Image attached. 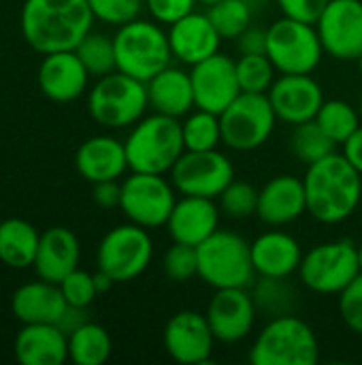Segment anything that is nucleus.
Returning a JSON list of instances; mask_svg holds the SVG:
<instances>
[{"label":"nucleus","instance_id":"nucleus-11","mask_svg":"<svg viewBox=\"0 0 362 365\" xmlns=\"http://www.w3.org/2000/svg\"><path fill=\"white\" fill-rule=\"evenodd\" d=\"M277 115L267 94L241 92L222 113V141L235 152H254L262 148L273 130Z\"/></svg>","mask_w":362,"mask_h":365},{"label":"nucleus","instance_id":"nucleus-51","mask_svg":"<svg viewBox=\"0 0 362 365\" xmlns=\"http://www.w3.org/2000/svg\"><path fill=\"white\" fill-rule=\"evenodd\" d=\"M358 111H361V118H362V94H361V101H358Z\"/></svg>","mask_w":362,"mask_h":365},{"label":"nucleus","instance_id":"nucleus-38","mask_svg":"<svg viewBox=\"0 0 362 365\" xmlns=\"http://www.w3.org/2000/svg\"><path fill=\"white\" fill-rule=\"evenodd\" d=\"M218 205L224 216L235 220H245L258 212V188L245 180H233L224 192L218 197Z\"/></svg>","mask_w":362,"mask_h":365},{"label":"nucleus","instance_id":"nucleus-13","mask_svg":"<svg viewBox=\"0 0 362 365\" xmlns=\"http://www.w3.org/2000/svg\"><path fill=\"white\" fill-rule=\"evenodd\" d=\"M169 178L179 195L218 199L235 180V165L220 150H186L171 169Z\"/></svg>","mask_w":362,"mask_h":365},{"label":"nucleus","instance_id":"nucleus-39","mask_svg":"<svg viewBox=\"0 0 362 365\" xmlns=\"http://www.w3.org/2000/svg\"><path fill=\"white\" fill-rule=\"evenodd\" d=\"M162 272L171 282L183 284L198 278V255L194 246L173 242L162 257Z\"/></svg>","mask_w":362,"mask_h":365},{"label":"nucleus","instance_id":"nucleus-14","mask_svg":"<svg viewBox=\"0 0 362 365\" xmlns=\"http://www.w3.org/2000/svg\"><path fill=\"white\" fill-rule=\"evenodd\" d=\"M314 26L324 53L346 62L361 58L362 0H331Z\"/></svg>","mask_w":362,"mask_h":365},{"label":"nucleus","instance_id":"nucleus-41","mask_svg":"<svg viewBox=\"0 0 362 365\" xmlns=\"http://www.w3.org/2000/svg\"><path fill=\"white\" fill-rule=\"evenodd\" d=\"M98 21L109 26H122L137 19L145 9V0H87Z\"/></svg>","mask_w":362,"mask_h":365},{"label":"nucleus","instance_id":"nucleus-8","mask_svg":"<svg viewBox=\"0 0 362 365\" xmlns=\"http://www.w3.org/2000/svg\"><path fill=\"white\" fill-rule=\"evenodd\" d=\"M358 274V244L348 237L316 244L299 267L301 284L316 295H339Z\"/></svg>","mask_w":362,"mask_h":365},{"label":"nucleus","instance_id":"nucleus-9","mask_svg":"<svg viewBox=\"0 0 362 365\" xmlns=\"http://www.w3.org/2000/svg\"><path fill=\"white\" fill-rule=\"evenodd\" d=\"M267 56L280 75H312L324 47L314 24L282 15L267 28Z\"/></svg>","mask_w":362,"mask_h":365},{"label":"nucleus","instance_id":"nucleus-47","mask_svg":"<svg viewBox=\"0 0 362 365\" xmlns=\"http://www.w3.org/2000/svg\"><path fill=\"white\" fill-rule=\"evenodd\" d=\"M344 156L352 163V167L362 175V124L361 128L344 143Z\"/></svg>","mask_w":362,"mask_h":365},{"label":"nucleus","instance_id":"nucleus-2","mask_svg":"<svg viewBox=\"0 0 362 365\" xmlns=\"http://www.w3.org/2000/svg\"><path fill=\"white\" fill-rule=\"evenodd\" d=\"M303 184L307 214L322 225H339L348 220L362 201V175L344 152H333L309 165Z\"/></svg>","mask_w":362,"mask_h":365},{"label":"nucleus","instance_id":"nucleus-36","mask_svg":"<svg viewBox=\"0 0 362 365\" xmlns=\"http://www.w3.org/2000/svg\"><path fill=\"white\" fill-rule=\"evenodd\" d=\"M207 15L226 41H237L252 26V6L247 0H220L207 6Z\"/></svg>","mask_w":362,"mask_h":365},{"label":"nucleus","instance_id":"nucleus-17","mask_svg":"<svg viewBox=\"0 0 362 365\" xmlns=\"http://www.w3.org/2000/svg\"><path fill=\"white\" fill-rule=\"evenodd\" d=\"M190 79L196 109H205L218 115L241 94L237 64L222 51L190 66Z\"/></svg>","mask_w":362,"mask_h":365},{"label":"nucleus","instance_id":"nucleus-34","mask_svg":"<svg viewBox=\"0 0 362 365\" xmlns=\"http://www.w3.org/2000/svg\"><path fill=\"white\" fill-rule=\"evenodd\" d=\"M337 148V143L318 126L316 120H309V122H303V124H297L292 128V135H290V150L292 154L305 165H314L322 158H326L329 154H333Z\"/></svg>","mask_w":362,"mask_h":365},{"label":"nucleus","instance_id":"nucleus-37","mask_svg":"<svg viewBox=\"0 0 362 365\" xmlns=\"http://www.w3.org/2000/svg\"><path fill=\"white\" fill-rule=\"evenodd\" d=\"M235 64H237L241 92L267 94L280 75L267 53H241L235 60Z\"/></svg>","mask_w":362,"mask_h":365},{"label":"nucleus","instance_id":"nucleus-1","mask_svg":"<svg viewBox=\"0 0 362 365\" xmlns=\"http://www.w3.org/2000/svg\"><path fill=\"white\" fill-rule=\"evenodd\" d=\"M94 21L87 0H23L19 15L23 41L43 56L75 49Z\"/></svg>","mask_w":362,"mask_h":365},{"label":"nucleus","instance_id":"nucleus-25","mask_svg":"<svg viewBox=\"0 0 362 365\" xmlns=\"http://www.w3.org/2000/svg\"><path fill=\"white\" fill-rule=\"evenodd\" d=\"M68 304L62 295L60 284L43 278L26 282L11 295V312L21 325L30 323H60Z\"/></svg>","mask_w":362,"mask_h":365},{"label":"nucleus","instance_id":"nucleus-26","mask_svg":"<svg viewBox=\"0 0 362 365\" xmlns=\"http://www.w3.org/2000/svg\"><path fill=\"white\" fill-rule=\"evenodd\" d=\"M79 259L81 246L77 235L66 227H51L45 233H41L32 267L38 278L60 284L73 269L79 267Z\"/></svg>","mask_w":362,"mask_h":365},{"label":"nucleus","instance_id":"nucleus-27","mask_svg":"<svg viewBox=\"0 0 362 365\" xmlns=\"http://www.w3.org/2000/svg\"><path fill=\"white\" fill-rule=\"evenodd\" d=\"M21 365H62L68 359V334L55 323H30L15 336Z\"/></svg>","mask_w":362,"mask_h":365},{"label":"nucleus","instance_id":"nucleus-49","mask_svg":"<svg viewBox=\"0 0 362 365\" xmlns=\"http://www.w3.org/2000/svg\"><path fill=\"white\" fill-rule=\"evenodd\" d=\"M358 261H361V272H362V244H358Z\"/></svg>","mask_w":362,"mask_h":365},{"label":"nucleus","instance_id":"nucleus-3","mask_svg":"<svg viewBox=\"0 0 362 365\" xmlns=\"http://www.w3.org/2000/svg\"><path fill=\"white\" fill-rule=\"evenodd\" d=\"M128 167L139 173L169 175L179 156L186 152L181 122L164 113H145L134 126H130L124 139Z\"/></svg>","mask_w":362,"mask_h":365},{"label":"nucleus","instance_id":"nucleus-5","mask_svg":"<svg viewBox=\"0 0 362 365\" xmlns=\"http://www.w3.org/2000/svg\"><path fill=\"white\" fill-rule=\"evenodd\" d=\"M318 359V336L297 314L269 319L250 349V361L254 365H316Z\"/></svg>","mask_w":362,"mask_h":365},{"label":"nucleus","instance_id":"nucleus-22","mask_svg":"<svg viewBox=\"0 0 362 365\" xmlns=\"http://www.w3.org/2000/svg\"><path fill=\"white\" fill-rule=\"evenodd\" d=\"M307 214V197L303 178L297 175H275L258 190V212L256 216L269 227H286L297 222Z\"/></svg>","mask_w":362,"mask_h":365},{"label":"nucleus","instance_id":"nucleus-18","mask_svg":"<svg viewBox=\"0 0 362 365\" xmlns=\"http://www.w3.org/2000/svg\"><path fill=\"white\" fill-rule=\"evenodd\" d=\"M267 96L277 120L290 126L314 120L326 101L322 86L312 75H277Z\"/></svg>","mask_w":362,"mask_h":365},{"label":"nucleus","instance_id":"nucleus-31","mask_svg":"<svg viewBox=\"0 0 362 365\" xmlns=\"http://www.w3.org/2000/svg\"><path fill=\"white\" fill-rule=\"evenodd\" d=\"M254 302L258 306V312L273 319L284 314H297L299 306V293L288 282V278H262L258 276V282L250 287Z\"/></svg>","mask_w":362,"mask_h":365},{"label":"nucleus","instance_id":"nucleus-12","mask_svg":"<svg viewBox=\"0 0 362 365\" xmlns=\"http://www.w3.org/2000/svg\"><path fill=\"white\" fill-rule=\"evenodd\" d=\"M179 192L175 190L171 178L160 173H139L130 171L128 178L122 180V201L119 210L128 218L143 229H160L166 225Z\"/></svg>","mask_w":362,"mask_h":365},{"label":"nucleus","instance_id":"nucleus-15","mask_svg":"<svg viewBox=\"0 0 362 365\" xmlns=\"http://www.w3.org/2000/svg\"><path fill=\"white\" fill-rule=\"evenodd\" d=\"M215 336L205 312L179 310L175 312L162 334L166 355L181 365L207 364L215 351Z\"/></svg>","mask_w":362,"mask_h":365},{"label":"nucleus","instance_id":"nucleus-6","mask_svg":"<svg viewBox=\"0 0 362 365\" xmlns=\"http://www.w3.org/2000/svg\"><path fill=\"white\" fill-rule=\"evenodd\" d=\"M198 255V278L218 289H250L258 278L252 263L250 242L235 231L218 229L201 246Z\"/></svg>","mask_w":362,"mask_h":365},{"label":"nucleus","instance_id":"nucleus-45","mask_svg":"<svg viewBox=\"0 0 362 365\" xmlns=\"http://www.w3.org/2000/svg\"><path fill=\"white\" fill-rule=\"evenodd\" d=\"M92 186H94L92 199L98 207H102V210L119 207V201H122V182L119 180H107V182H98Z\"/></svg>","mask_w":362,"mask_h":365},{"label":"nucleus","instance_id":"nucleus-4","mask_svg":"<svg viewBox=\"0 0 362 365\" xmlns=\"http://www.w3.org/2000/svg\"><path fill=\"white\" fill-rule=\"evenodd\" d=\"M113 43L117 71L145 83L175 60L169 43V32L162 24L154 19L137 17L117 26Z\"/></svg>","mask_w":362,"mask_h":365},{"label":"nucleus","instance_id":"nucleus-43","mask_svg":"<svg viewBox=\"0 0 362 365\" xmlns=\"http://www.w3.org/2000/svg\"><path fill=\"white\" fill-rule=\"evenodd\" d=\"M198 0H145V9L154 21L162 26H171L186 17L188 13L196 11Z\"/></svg>","mask_w":362,"mask_h":365},{"label":"nucleus","instance_id":"nucleus-46","mask_svg":"<svg viewBox=\"0 0 362 365\" xmlns=\"http://www.w3.org/2000/svg\"><path fill=\"white\" fill-rule=\"evenodd\" d=\"M237 47H239V53H267V28L250 26L237 38Z\"/></svg>","mask_w":362,"mask_h":365},{"label":"nucleus","instance_id":"nucleus-16","mask_svg":"<svg viewBox=\"0 0 362 365\" xmlns=\"http://www.w3.org/2000/svg\"><path fill=\"white\" fill-rule=\"evenodd\" d=\"M258 314L250 289H218L205 310L211 331L222 344H239L250 338Z\"/></svg>","mask_w":362,"mask_h":365},{"label":"nucleus","instance_id":"nucleus-23","mask_svg":"<svg viewBox=\"0 0 362 365\" xmlns=\"http://www.w3.org/2000/svg\"><path fill=\"white\" fill-rule=\"evenodd\" d=\"M250 250L254 272L262 278H292L299 274L305 255L299 240L286 231H280L277 227L250 242Z\"/></svg>","mask_w":362,"mask_h":365},{"label":"nucleus","instance_id":"nucleus-20","mask_svg":"<svg viewBox=\"0 0 362 365\" xmlns=\"http://www.w3.org/2000/svg\"><path fill=\"white\" fill-rule=\"evenodd\" d=\"M169 43L173 58L183 66H194L220 51L222 36L209 19L207 11H192L169 26Z\"/></svg>","mask_w":362,"mask_h":365},{"label":"nucleus","instance_id":"nucleus-35","mask_svg":"<svg viewBox=\"0 0 362 365\" xmlns=\"http://www.w3.org/2000/svg\"><path fill=\"white\" fill-rule=\"evenodd\" d=\"M75 53L87 68L92 77H102L113 71H117V60H115V43L113 36L105 32H87L83 41L75 47Z\"/></svg>","mask_w":362,"mask_h":365},{"label":"nucleus","instance_id":"nucleus-32","mask_svg":"<svg viewBox=\"0 0 362 365\" xmlns=\"http://www.w3.org/2000/svg\"><path fill=\"white\" fill-rule=\"evenodd\" d=\"M314 120L337 145H344L361 128L362 118L358 107H354L341 98H331V101L322 103V107Z\"/></svg>","mask_w":362,"mask_h":365},{"label":"nucleus","instance_id":"nucleus-42","mask_svg":"<svg viewBox=\"0 0 362 365\" xmlns=\"http://www.w3.org/2000/svg\"><path fill=\"white\" fill-rule=\"evenodd\" d=\"M339 297V317L344 325L362 338V272L337 295Z\"/></svg>","mask_w":362,"mask_h":365},{"label":"nucleus","instance_id":"nucleus-33","mask_svg":"<svg viewBox=\"0 0 362 365\" xmlns=\"http://www.w3.org/2000/svg\"><path fill=\"white\" fill-rule=\"evenodd\" d=\"M181 135H183V145L190 152L218 150L224 143L220 115L196 107L181 120Z\"/></svg>","mask_w":362,"mask_h":365},{"label":"nucleus","instance_id":"nucleus-19","mask_svg":"<svg viewBox=\"0 0 362 365\" xmlns=\"http://www.w3.org/2000/svg\"><path fill=\"white\" fill-rule=\"evenodd\" d=\"M90 73L75 49L45 53L38 64V88L53 103H73L87 92Z\"/></svg>","mask_w":362,"mask_h":365},{"label":"nucleus","instance_id":"nucleus-30","mask_svg":"<svg viewBox=\"0 0 362 365\" xmlns=\"http://www.w3.org/2000/svg\"><path fill=\"white\" fill-rule=\"evenodd\" d=\"M111 351V336L98 323L85 321L68 334V359L75 365H102L109 361Z\"/></svg>","mask_w":362,"mask_h":365},{"label":"nucleus","instance_id":"nucleus-7","mask_svg":"<svg viewBox=\"0 0 362 365\" xmlns=\"http://www.w3.org/2000/svg\"><path fill=\"white\" fill-rule=\"evenodd\" d=\"M147 109V83L122 71L98 77L87 92V111L92 120L109 130L134 126Z\"/></svg>","mask_w":362,"mask_h":365},{"label":"nucleus","instance_id":"nucleus-24","mask_svg":"<svg viewBox=\"0 0 362 365\" xmlns=\"http://www.w3.org/2000/svg\"><path fill=\"white\" fill-rule=\"evenodd\" d=\"M75 167L90 184L119 180L130 167L124 141L111 135H94L85 139L75 154Z\"/></svg>","mask_w":362,"mask_h":365},{"label":"nucleus","instance_id":"nucleus-50","mask_svg":"<svg viewBox=\"0 0 362 365\" xmlns=\"http://www.w3.org/2000/svg\"><path fill=\"white\" fill-rule=\"evenodd\" d=\"M356 62H358V71H361V75H362V53H361V58H358Z\"/></svg>","mask_w":362,"mask_h":365},{"label":"nucleus","instance_id":"nucleus-44","mask_svg":"<svg viewBox=\"0 0 362 365\" xmlns=\"http://www.w3.org/2000/svg\"><path fill=\"white\" fill-rule=\"evenodd\" d=\"M329 2L331 0H277V6L282 15L286 17L305 21V24H316Z\"/></svg>","mask_w":362,"mask_h":365},{"label":"nucleus","instance_id":"nucleus-28","mask_svg":"<svg viewBox=\"0 0 362 365\" xmlns=\"http://www.w3.org/2000/svg\"><path fill=\"white\" fill-rule=\"evenodd\" d=\"M149 109L171 118H186L194 105V90L190 71L169 64L147 81Z\"/></svg>","mask_w":362,"mask_h":365},{"label":"nucleus","instance_id":"nucleus-29","mask_svg":"<svg viewBox=\"0 0 362 365\" xmlns=\"http://www.w3.org/2000/svg\"><path fill=\"white\" fill-rule=\"evenodd\" d=\"M41 233L23 218L0 220V263L11 269L34 265Z\"/></svg>","mask_w":362,"mask_h":365},{"label":"nucleus","instance_id":"nucleus-21","mask_svg":"<svg viewBox=\"0 0 362 365\" xmlns=\"http://www.w3.org/2000/svg\"><path fill=\"white\" fill-rule=\"evenodd\" d=\"M220 205L215 199L181 195L164 225L169 237L179 244L201 246L220 229Z\"/></svg>","mask_w":362,"mask_h":365},{"label":"nucleus","instance_id":"nucleus-10","mask_svg":"<svg viewBox=\"0 0 362 365\" xmlns=\"http://www.w3.org/2000/svg\"><path fill=\"white\" fill-rule=\"evenodd\" d=\"M154 259V240L149 229L134 222L117 225L98 244L96 265L113 278L115 284L132 282L147 272Z\"/></svg>","mask_w":362,"mask_h":365},{"label":"nucleus","instance_id":"nucleus-48","mask_svg":"<svg viewBox=\"0 0 362 365\" xmlns=\"http://www.w3.org/2000/svg\"><path fill=\"white\" fill-rule=\"evenodd\" d=\"M215 2H220V0H198V4H205V6H211Z\"/></svg>","mask_w":362,"mask_h":365},{"label":"nucleus","instance_id":"nucleus-40","mask_svg":"<svg viewBox=\"0 0 362 365\" xmlns=\"http://www.w3.org/2000/svg\"><path fill=\"white\" fill-rule=\"evenodd\" d=\"M62 295L66 299L68 306L73 308H87L94 304V299L100 295L94 282V274L85 272V269H73L62 282H60Z\"/></svg>","mask_w":362,"mask_h":365}]
</instances>
